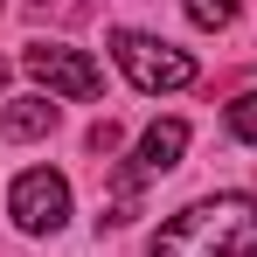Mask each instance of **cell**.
I'll list each match as a JSON object with an SVG mask.
<instances>
[{"instance_id": "4", "label": "cell", "mask_w": 257, "mask_h": 257, "mask_svg": "<svg viewBox=\"0 0 257 257\" xmlns=\"http://www.w3.org/2000/svg\"><path fill=\"white\" fill-rule=\"evenodd\" d=\"M7 215H14L28 236H56V229L70 222V181L56 167H28L14 181V195H7Z\"/></svg>"}, {"instance_id": "11", "label": "cell", "mask_w": 257, "mask_h": 257, "mask_svg": "<svg viewBox=\"0 0 257 257\" xmlns=\"http://www.w3.org/2000/svg\"><path fill=\"white\" fill-rule=\"evenodd\" d=\"M0 90H7V63H0Z\"/></svg>"}, {"instance_id": "12", "label": "cell", "mask_w": 257, "mask_h": 257, "mask_svg": "<svg viewBox=\"0 0 257 257\" xmlns=\"http://www.w3.org/2000/svg\"><path fill=\"white\" fill-rule=\"evenodd\" d=\"M0 7H7V0H0Z\"/></svg>"}, {"instance_id": "8", "label": "cell", "mask_w": 257, "mask_h": 257, "mask_svg": "<svg viewBox=\"0 0 257 257\" xmlns=\"http://www.w3.org/2000/svg\"><path fill=\"white\" fill-rule=\"evenodd\" d=\"M236 7H243V0H188V21H195V28H229Z\"/></svg>"}, {"instance_id": "1", "label": "cell", "mask_w": 257, "mask_h": 257, "mask_svg": "<svg viewBox=\"0 0 257 257\" xmlns=\"http://www.w3.org/2000/svg\"><path fill=\"white\" fill-rule=\"evenodd\" d=\"M153 257H257V195L188 202L153 236Z\"/></svg>"}, {"instance_id": "2", "label": "cell", "mask_w": 257, "mask_h": 257, "mask_svg": "<svg viewBox=\"0 0 257 257\" xmlns=\"http://www.w3.org/2000/svg\"><path fill=\"white\" fill-rule=\"evenodd\" d=\"M111 56H118V70H125L139 90H188L195 84V56L174 49V42H160V35L118 28V35H111Z\"/></svg>"}, {"instance_id": "5", "label": "cell", "mask_w": 257, "mask_h": 257, "mask_svg": "<svg viewBox=\"0 0 257 257\" xmlns=\"http://www.w3.org/2000/svg\"><path fill=\"white\" fill-rule=\"evenodd\" d=\"M181 153H188V125H181V118H160V125H146L139 153H132L111 181H118V188H146L153 174H174V167H181Z\"/></svg>"}, {"instance_id": "9", "label": "cell", "mask_w": 257, "mask_h": 257, "mask_svg": "<svg viewBox=\"0 0 257 257\" xmlns=\"http://www.w3.org/2000/svg\"><path fill=\"white\" fill-rule=\"evenodd\" d=\"M229 139H243V146H257V90H243V97L229 104Z\"/></svg>"}, {"instance_id": "6", "label": "cell", "mask_w": 257, "mask_h": 257, "mask_svg": "<svg viewBox=\"0 0 257 257\" xmlns=\"http://www.w3.org/2000/svg\"><path fill=\"white\" fill-rule=\"evenodd\" d=\"M56 118H63V104H49V97H14L7 118H0V132H7V139H42V132H56Z\"/></svg>"}, {"instance_id": "7", "label": "cell", "mask_w": 257, "mask_h": 257, "mask_svg": "<svg viewBox=\"0 0 257 257\" xmlns=\"http://www.w3.org/2000/svg\"><path fill=\"white\" fill-rule=\"evenodd\" d=\"M28 14L35 21H90L97 0H28Z\"/></svg>"}, {"instance_id": "3", "label": "cell", "mask_w": 257, "mask_h": 257, "mask_svg": "<svg viewBox=\"0 0 257 257\" xmlns=\"http://www.w3.org/2000/svg\"><path fill=\"white\" fill-rule=\"evenodd\" d=\"M21 70H28L35 84H49L56 97H77V104L104 97V70L90 63L84 49H63V42H28V49H21Z\"/></svg>"}, {"instance_id": "10", "label": "cell", "mask_w": 257, "mask_h": 257, "mask_svg": "<svg viewBox=\"0 0 257 257\" xmlns=\"http://www.w3.org/2000/svg\"><path fill=\"white\" fill-rule=\"evenodd\" d=\"M84 146H90V153H97V160H111V153H118V146H125V132L111 125V118H97V125L84 132Z\"/></svg>"}]
</instances>
